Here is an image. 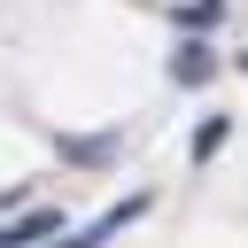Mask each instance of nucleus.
I'll return each mask as SVG.
<instances>
[{
    "label": "nucleus",
    "instance_id": "2",
    "mask_svg": "<svg viewBox=\"0 0 248 248\" xmlns=\"http://www.w3.org/2000/svg\"><path fill=\"white\" fill-rule=\"evenodd\" d=\"M170 78H178V85H202V78H209V46H178Z\"/></svg>",
    "mask_w": 248,
    "mask_h": 248
},
{
    "label": "nucleus",
    "instance_id": "1",
    "mask_svg": "<svg viewBox=\"0 0 248 248\" xmlns=\"http://www.w3.org/2000/svg\"><path fill=\"white\" fill-rule=\"evenodd\" d=\"M54 225H62L54 209H39V217H16V225H0V248H31V240H39V232H54Z\"/></svg>",
    "mask_w": 248,
    "mask_h": 248
}]
</instances>
